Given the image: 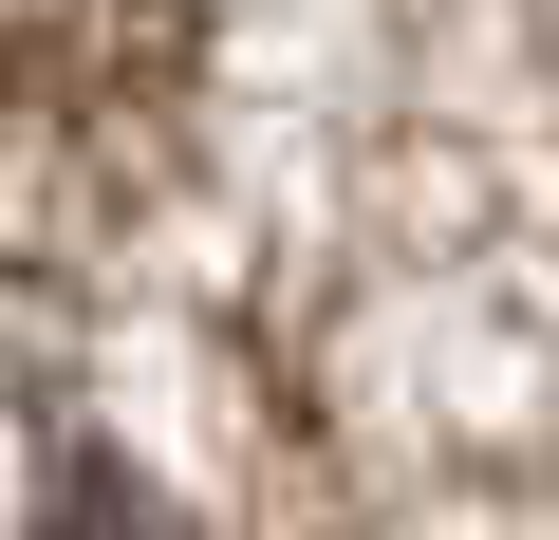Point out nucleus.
Here are the masks:
<instances>
[{
	"mask_svg": "<svg viewBox=\"0 0 559 540\" xmlns=\"http://www.w3.org/2000/svg\"><path fill=\"white\" fill-rule=\"evenodd\" d=\"M205 131V0H0V280L112 261Z\"/></svg>",
	"mask_w": 559,
	"mask_h": 540,
	"instance_id": "1",
	"label": "nucleus"
}]
</instances>
